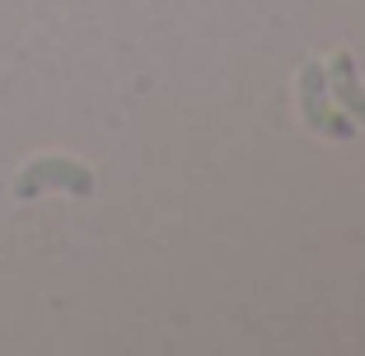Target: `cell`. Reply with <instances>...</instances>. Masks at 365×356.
<instances>
[{
	"instance_id": "obj_2",
	"label": "cell",
	"mask_w": 365,
	"mask_h": 356,
	"mask_svg": "<svg viewBox=\"0 0 365 356\" xmlns=\"http://www.w3.org/2000/svg\"><path fill=\"white\" fill-rule=\"evenodd\" d=\"M295 94H300V118H304L309 131H319L323 141L356 136V122L333 103V94H328V71H323L319 61L300 66V85H295Z\"/></svg>"
},
{
	"instance_id": "obj_1",
	"label": "cell",
	"mask_w": 365,
	"mask_h": 356,
	"mask_svg": "<svg viewBox=\"0 0 365 356\" xmlns=\"http://www.w3.org/2000/svg\"><path fill=\"white\" fill-rule=\"evenodd\" d=\"M43 193H71V197H89L94 193V173L89 164L71 160V155H43L19 169L14 178V197L29 202V197H43Z\"/></svg>"
},
{
	"instance_id": "obj_3",
	"label": "cell",
	"mask_w": 365,
	"mask_h": 356,
	"mask_svg": "<svg viewBox=\"0 0 365 356\" xmlns=\"http://www.w3.org/2000/svg\"><path fill=\"white\" fill-rule=\"evenodd\" d=\"M323 71H328V80H333L337 108H342L351 122H361V127H365V85H361V76H356V56L337 47V52L323 61Z\"/></svg>"
}]
</instances>
